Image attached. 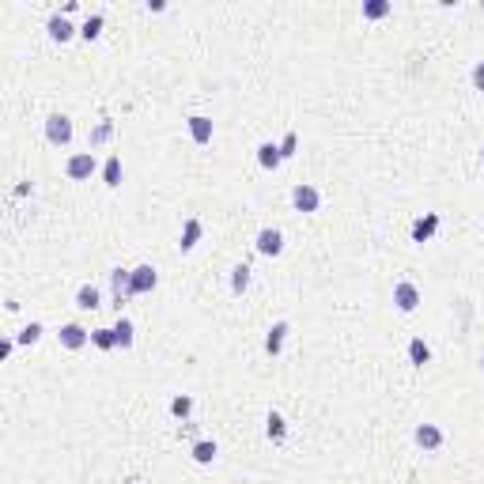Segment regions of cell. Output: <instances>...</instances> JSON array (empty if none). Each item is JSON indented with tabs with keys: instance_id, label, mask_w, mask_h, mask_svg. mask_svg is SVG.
Returning a JSON list of instances; mask_svg holds the SVG:
<instances>
[{
	"instance_id": "cell-1",
	"label": "cell",
	"mask_w": 484,
	"mask_h": 484,
	"mask_svg": "<svg viewBox=\"0 0 484 484\" xmlns=\"http://www.w3.org/2000/svg\"><path fill=\"white\" fill-rule=\"evenodd\" d=\"M46 140H50L53 148H64V144L72 140V118L68 114H50L46 118Z\"/></svg>"
},
{
	"instance_id": "cell-2",
	"label": "cell",
	"mask_w": 484,
	"mask_h": 484,
	"mask_svg": "<svg viewBox=\"0 0 484 484\" xmlns=\"http://www.w3.org/2000/svg\"><path fill=\"white\" fill-rule=\"evenodd\" d=\"M393 306H398L401 314H413L416 306H420V288H416L413 280H401V284H393Z\"/></svg>"
},
{
	"instance_id": "cell-3",
	"label": "cell",
	"mask_w": 484,
	"mask_h": 484,
	"mask_svg": "<svg viewBox=\"0 0 484 484\" xmlns=\"http://www.w3.org/2000/svg\"><path fill=\"white\" fill-rule=\"evenodd\" d=\"M156 284H159V277H156L151 265H136V269L129 272V295H148Z\"/></svg>"
},
{
	"instance_id": "cell-4",
	"label": "cell",
	"mask_w": 484,
	"mask_h": 484,
	"mask_svg": "<svg viewBox=\"0 0 484 484\" xmlns=\"http://www.w3.org/2000/svg\"><path fill=\"white\" fill-rule=\"evenodd\" d=\"M64 174H68L72 182H84V178H91L95 174V156L91 151H76V156L64 163Z\"/></svg>"
},
{
	"instance_id": "cell-5",
	"label": "cell",
	"mask_w": 484,
	"mask_h": 484,
	"mask_svg": "<svg viewBox=\"0 0 484 484\" xmlns=\"http://www.w3.org/2000/svg\"><path fill=\"white\" fill-rule=\"evenodd\" d=\"M292 205L299 208V212H318V205H322V193L314 189L310 182H299L292 189Z\"/></svg>"
},
{
	"instance_id": "cell-6",
	"label": "cell",
	"mask_w": 484,
	"mask_h": 484,
	"mask_svg": "<svg viewBox=\"0 0 484 484\" xmlns=\"http://www.w3.org/2000/svg\"><path fill=\"white\" fill-rule=\"evenodd\" d=\"M57 341H61V348H68V352H76V348H84L87 341H91V333H87L80 322H68V326H61V333H57Z\"/></svg>"
},
{
	"instance_id": "cell-7",
	"label": "cell",
	"mask_w": 484,
	"mask_h": 484,
	"mask_svg": "<svg viewBox=\"0 0 484 484\" xmlns=\"http://www.w3.org/2000/svg\"><path fill=\"white\" fill-rule=\"evenodd\" d=\"M257 254H265V257L284 254V235H280L277 227H261L257 231Z\"/></svg>"
},
{
	"instance_id": "cell-8",
	"label": "cell",
	"mask_w": 484,
	"mask_h": 484,
	"mask_svg": "<svg viewBox=\"0 0 484 484\" xmlns=\"http://www.w3.org/2000/svg\"><path fill=\"white\" fill-rule=\"evenodd\" d=\"M201 235H205V227H201V220H197V216H189V220L182 223V239H178V250H182V254H189V250H193V246H197V242H201Z\"/></svg>"
},
{
	"instance_id": "cell-9",
	"label": "cell",
	"mask_w": 484,
	"mask_h": 484,
	"mask_svg": "<svg viewBox=\"0 0 484 484\" xmlns=\"http://www.w3.org/2000/svg\"><path fill=\"white\" fill-rule=\"evenodd\" d=\"M288 333H292V326H288V322H277V326L269 329V337H265V352H269V356H280V352H284Z\"/></svg>"
},
{
	"instance_id": "cell-10",
	"label": "cell",
	"mask_w": 484,
	"mask_h": 484,
	"mask_svg": "<svg viewBox=\"0 0 484 484\" xmlns=\"http://www.w3.org/2000/svg\"><path fill=\"white\" fill-rule=\"evenodd\" d=\"M189 136H193V144H212V118L193 114L189 118Z\"/></svg>"
},
{
	"instance_id": "cell-11",
	"label": "cell",
	"mask_w": 484,
	"mask_h": 484,
	"mask_svg": "<svg viewBox=\"0 0 484 484\" xmlns=\"http://www.w3.org/2000/svg\"><path fill=\"white\" fill-rule=\"evenodd\" d=\"M257 163H261L265 171H277V167L284 163V156H280V144H272V140L257 144Z\"/></svg>"
},
{
	"instance_id": "cell-12",
	"label": "cell",
	"mask_w": 484,
	"mask_h": 484,
	"mask_svg": "<svg viewBox=\"0 0 484 484\" xmlns=\"http://www.w3.org/2000/svg\"><path fill=\"white\" fill-rule=\"evenodd\" d=\"M416 443H420L424 450H439L443 447V427L439 424H420L416 427Z\"/></svg>"
},
{
	"instance_id": "cell-13",
	"label": "cell",
	"mask_w": 484,
	"mask_h": 484,
	"mask_svg": "<svg viewBox=\"0 0 484 484\" xmlns=\"http://www.w3.org/2000/svg\"><path fill=\"white\" fill-rule=\"evenodd\" d=\"M46 30H50V38H53V42H68L72 35H80V30L72 27V23L64 19V15H50V23H46Z\"/></svg>"
},
{
	"instance_id": "cell-14",
	"label": "cell",
	"mask_w": 484,
	"mask_h": 484,
	"mask_svg": "<svg viewBox=\"0 0 484 484\" xmlns=\"http://www.w3.org/2000/svg\"><path fill=\"white\" fill-rule=\"evenodd\" d=\"M129 272L133 269H114L110 272V288H114V306L121 310V303L129 299Z\"/></svg>"
},
{
	"instance_id": "cell-15",
	"label": "cell",
	"mask_w": 484,
	"mask_h": 484,
	"mask_svg": "<svg viewBox=\"0 0 484 484\" xmlns=\"http://www.w3.org/2000/svg\"><path fill=\"white\" fill-rule=\"evenodd\" d=\"M435 231H439V216L427 212L424 220H416V223H413V242H427V239L435 235Z\"/></svg>"
},
{
	"instance_id": "cell-16",
	"label": "cell",
	"mask_w": 484,
	"mask_h": 484,
	"mask_svg": "<svg viewBox=\"0 0 484 484\" xmlns=\"http://www.w3.org/2000/svg\"><path fill=\"white\" fill-rule=\"evenodd\" d=\"M265 435H269L272 443H284V439H288V424H284V416H280V413H269V416H265Z\"/></svg>"
},
{
	"instance_id": "cell-17",
	"label": "cell",
	"mask_w": 484,
	"mask_h": 484,
	"mask_svg": "<svg viewBox=\"0 0 484 484\" xmlns=\"http://www.w3.org/2000/svg\"><path fill=\"white\" fill-rule=\"evenodd\" d=\"M102 185H110V189L121 185V156H110L106 163H102Z\"/></svg>"
},
{
	"instance_id": "cell-18",
	"label": "cell",
	"mask_w": 484,
	"mask_h": 484,
	"mask_svg": "<svg viewBox=\"0 0 484 484\" xmlns=\"http://www.w3.org/2000/svg\"><path fill=\"white\" fill-rule=\"evenodd\" d=\"M114 337H118V348H133V341H136L133 322H129V318H118V322H114Z\"/></svg>"
},
{
	"instance_id": "cell-19",
	"label": "cell",
	"mask_w": 484,
	"mask_h": 484,
	"mask_svg": "<svg viewBox=\"0 0 484 484\" xmlns=\"http://www.w3.org/2000/svg\"><path fill=\"white\" fill-rule=\"evenodd\" d=\"M99 299H102V295H99V288H95V284H84L76 292V306H80V310H95V306H102Z\"/></svg>"
},
{
	"instance_id": "cell-20",
	"label": "cell",
	"mask_w": 484,
	"mask_h": 484,
	"mask_svg": "<svg viewBox=\"0 0 484 484\" xmlns=\"http://www.w3.org/2000/svg\"><path fill=\"white\" fill-rule=\"evenodd\" d=\"M409 363H413V367H424V363H431V348H427L420 337H413V341H409Z\"/></svg>"
},
{
	"instance_id": "cell-21",
	"label": "cell",
	"mask_w": 484,
	"mask_h": 484,
	"mask_svg": "<svg viewBox=\"0 0 484 484\" xmlns=\"http://www.w3.org/2000/svg\"><path fill=\"white\" fill-rule=\"evenodd\" d=\"M193 462H197V465H212L216 462V443H208V439L193 443Z\"/></svg>"
},
{
	"instance_id": "cell-22",
	"label": "cell",
	"mask_w": 484,
	"mask_h": 484,
	"mask_svg": "<svg viewBox=\"0 0 484 484\" xmlns=\"http://www.w3.org/2000/svg\"><path fill=\"white\" fill-rule=\"evenodd\" d=\"M91 344H95V348H102V352H110V348H118V337H114V326H110V329H91Z\"/></svg>"
},
{
	"instance_id": "cell-23",
	"label": "cell",
	"mask_w": 484,
	"mask_h": 484,
	"mask_svg": "<svg viewBox=\"0 0 484 484\" xmlns=\"http://www.w3.org/2000/svg\"><path fill=\"white\" fill-rule=\"evenodd\" d=\"M102 23H106V19H102V12L87 15V23H84V27H80V38H87V42H95V38L102 35Z\"/></svg>"
},
{
	"instance_id": "cell-24",
	"label": "cell",
	"mask_w": 484,
	"mask_h": 484,
	"mask_svg": "<svg viewBox=\"0 0 484 484\" xmlns=\"http://www.w3.org/2000/svg\"><path fill=\"white\" fill-rule=\"evenodd\" d=\"M246 288H250V265H235V269H231V292L242 295Z\"/></svg>"
},
{
	"instance_id": "cell-25",
	"label": "cell",
	"mask_w": 484,
	"mask_h": 484,
	"mask_svg": "<svg viewBox=\"0 0 484 484\" xmlns=\"http://www.w3.org/2000/svg\"><path fill=\"white\" fill-rule=\"evenodd\" d=\"M390 15V0H367L363 4V19H386Z\"/></svg>"
},
{
	"instance_id": "cell-26",
	"label": "cell",
	"mask_w": 484,
	"mask_h": 484,
	"mask_svg": "<svg viewBox=\"0 0 484 484\" xmlns=\"http://www.w3.org/2000/svg\"><path fill=\"white\" fill-rule=\"evenodd\" d=\"M42 333H46L42 322H30V326L19 329V337H15V341H19V344H38V341H42Z\"/></svg>"
},
{
	"instance_id": "cell-27",
	"label": "cell",
	"mask_w": 484,
	"mask_h": 484,
	"mask_svg": "<svg viewBox=\"0 0 484 484\" xmlns=\"http://www.w3.org/2000/svg\"><path fill=\"white\" fill-rule=\"evenodd\" d=\"M171 413L178 416V420H185V416L193 413V398H185V393H182V398H174L171 401Z\"/></svg>"
},
{
	"instance_id": "cell-28",
	"label": "cell",
	"mask_w": 484,
	"mask_h": 484,
	"mask_svg": "<svg viewBox=\"0 0 484 484\" xmlns=\"http://www.w3.org/2000/svg\"><path fill=\"white\" fill-rule=\"evenodd\" d=\"M110 136H114V125H110V121H102V125L91 133V148H95V144H106Z\"/></svg>"
},
{
	"instance_id": "cell-29",
	"label": "cell",
	"mask_w": 484,
	"mask_h": 484,
	"mask_svg": "<svg viewBox=\"0 0 484 484\" xmlns=\"http://www.w3.org/2000/svg\"><path fill=\"white\" fill-rule=\"evenodd\" d=\"M469 76H473V87H477V91H484V61L473 64V72H469Z\"/></svg>"
},
{
	"instance_id": "cell-30",
	"label": "cell",
	"mask_w": 484,
	"mask_h": 484,
	"mask_svg": "<svg viewBox=\"0 0 484 484\" xmlns=\"http://www.w3.org/2000/svg\"><path fill=\"white\" fill-rule=\"evenodd\" d=\"M280 156H284V159H292V156H295V133H288V136H284V144H280Z\"/></svg>"
},
{
	"instance_id": "cell-31",
	"label": "cell",
	"mask_w": 484,
	"mask_h": 484,
	"mask_svg": "<svg viewBox=\"0 0 484 484\" xmlns=\"http://www.w3.org/2000/svg\"><path fill=\"white\" fill-rule=\"evenodd\" d=\"M481 371H484V356H481Z\"/></svg>"
},
{
	"instance_id": "cell-32",
	"label": "cell",
	"mask_w": 484,
	"mask_h": 484,
	"mask_svg": "<svg viewBox=\"0 0 484 484\" xmlns=\"http://www.w3.org/2000/svg\"><path fill=\"white\" fill-rule=\"evenodd\" d=\"M481 159H484V148H481Z\"/></svg>"
}]
</instances>
